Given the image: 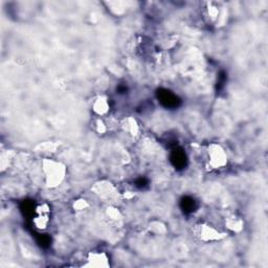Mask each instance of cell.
I'll list each match as a JSON object with an SVG mask.
<instances>
[{"instance_id": "cell-10", "label": "cell", "mask_w": 268, "mask_h": 268, "mask_svg": "<svg viewBox=\"0 0 268 268\" xmlns=\"http://www.w3.org/2000/svg\"><path fill=\"white\" fill-rule=\"evenodd\" d=\"M95 128H96V131L99 133V134H104L107 130L106 128V125L105 123L103 122L101 119H98L95 123Z\"/></svg>"}, {"instance_id": "cell-6", "label": "cell", "mask_w": 268, "mask_h": 268, "mask_svg": "<svg viewBox=\"0 0 268 268\" xmlns=\"http://www.w3.org/2000/svg\"><path fill=\"white\" fill-rule=\"evenodd\" d=\"M97 195H99L101 198L105 200H113L117 196V191L115 187L109 182L102 181L95 185L94 188Z\"/></svg>"}, {"instance_id": "cell-11", "label": "cell", "mask_w": 268, "mask_h": 268, "mask_svg": "<svg viewBox=\"0 0 268 268\" xmlns=\"http://www.w3.org/2000/svg\"><path fill=\"white\" fill-rule=\"evenodd\" d=\"M88 208V203L84 199H79L74 203V209L76 211H83Z\"/></svg>"}, {"instance_id": "cell-9", "label": "cell", "mask_w": 268, "mask_h": 268, "mask_svg": "<svg viewBox=\"0 0 268 268\" xmlns=\"http://www.w3.org/2000/svg\"><path fill=\"white\" fill-rule=\"evenodd\" d=\"M225 225H226V228L231 230L232 232L238 233L243 229V221L240 217H237V216H231V217L226 218Z\"/></svg>"}, {"instance_id": "cell-8", "label": "cell", "mask_w": 268, "mask_h": 268, "mask_svg": "<svg viewBox=\"0 0 268 268\" xmlns=\"http://www.w3.org/2000/svg\"><path fill=\"white\" fill-rule=\"evenodd\" d=\"M121 126H122L123 130L125 131L126 133H128L129 135H131V136L137 135V133L139 131V127H138V124H137L136 120L133 119L132 117H128L126 119H124L122 121Z\"/></svg>"}, {"instance_id": "cell-1", "label": "cell", "mask_w": 268, "mask_h": 268, "mask_svg": "<svg viewBox=\"0 0 268 268\" xmlns=\"http://www.w3.org/2000/svg\"><path fill=\"white\" fill-rule=\"evenodd\" d=\"M44 182L48 188H57L66 176V167L61 161L44 158L41 164Z\"/></svg>"}, {"instance_id": "cell-3", "label": "cell", "mask_w": 268, "mask_h": 268, "mask_svg": "<svg viewBox=\"0 0 268 268\" xmlns=\"http://www.w3.org/2000/svg\"><path fill=\"white\" fill-rule=\"evenodd\" d=\"M194 236L198 240L207 243L219 241L224 237L223 234H221L218 230H216L214 226L208 223H199L195 225Z\"/></svg>"}, {"instance_id": "cell-4", "label": "cell", "mask_w": 268, "mask_h": 268, "mask_svg": "<svg viewBox=\"0 0 268 268\" xmlns=\"http://www.w3.org/2000/svg\"><path fill=\"white\" fill-rule=\"evenodd\" d=\"M84 267L89 268H108L110 266V259L104 252H91L86 257Z\"/></svg>"}, {"instance_id": "cell-7", "label": "cell", "mask_w": 268, "mask_h": 268, "mask_svg": "<svg viewBox=\"0 0 268 268\" xmlns=\"http://www.w3.org/2000/svg\"><path fill=\"white\" fill-rule=\"evenodd\" d=\"M92 111H94L97 116L103 117L106 116L110 110V102L106 96H98L92 101L91 104Z\"/></svg>"}, {"instance_id": "cell-13", "label": "cell", "mask_w": 268, "mask_h": 268, "mask_svg": "<svg viewBox=\"0 0 268 268\" xmlns=\"http://www.w3.org/2000/svg\"><path fill=\"white\" fill-rule=\"evenodd\" d=\"M108 210H109V209H108ZM108 215L110 216V217H111L112 219H120V218H121V214H120V212L117 211L116 209H110V210L108 211Z\"/></svg>"}, {"instance_id": "cell-2", "label": "cell", "mask_w": 268, "mask_h": 268, "mask_svg": "<svg viewBox=\"0 0 268 268\" xmlns=\"http://www.w3.org/2000/svg\"><path fill=\"white\" fill-rule=\"evenodd\" d=\"M207 160L208 166L212 170H220L228 164V153L219 143L212 142L207 150Z\"/></svg>"}, {"instance_id": "cell-12", "label": "cell", "mask_w": 268, "mask_h": 268, "mask_svg": "<svg viewBox=\"0 0 268 268\" xmlns=\"http://www.w3.org/2000/svg\"><path fill=\"white\" fill-rule=\"evenodd\" d=\"M208 12H209V16L212 20H215L216 18H217V16H218V8L217 7L210 6L208 8Z\"/></svg>"}, {"instance_id": "cell-5", "label": "cell", "mask_w": 268, "mask_h": 268, "mask_svg": "<svg viewBox=\"0 0 268 268\" xmlns=\"http://www.w3.org/2000/svg\"><path fill=\"white\" fill-rule=\"evenodd\" d=\"M49 213H50V210L48 208V205L45 203L41 204L36 208L35 210L36 216L33 219V223L35 224V226L38 230L43 231L47 228L49 223Z\"/></svg>"}]
</instances>
